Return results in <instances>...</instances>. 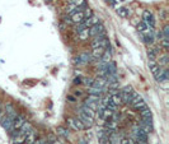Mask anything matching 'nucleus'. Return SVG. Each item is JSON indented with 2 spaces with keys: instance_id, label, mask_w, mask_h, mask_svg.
Segmentation results:
<instances>
[{
  "instance_id": "obj_1",
  "label": "nucleus",
  "mask_w": 169,
  "mask_h": 144,
  "mask_svg": "<svg viewBox=\"0 0 169 144\" xmlns=\"http://www.w3.org/2000/svg\"><path fill=\"white\" fill-rule=\"evenodd\" d=\"M130 106H132L137 111H141V110H144V108L147 107L146 103H145V101L142 100V97L140 96L139 93H136L135 96L132 97V100L130 101Z\"/></svg>"
},
{
  "instance_id": "obj_2",
  "label": "nucleus",
  "mask_w": 169,
  "mask_h": 144,
  "mask_svg": "<svg viewBox=\"0 0 169 144\" xmlns=\"http://www.w3.org/2000/svg\"><path fill=\"white\" fill-rule=\"evenodd\" d=\"M91 60V56H90V52L88 51H83L78 55V58L75 59V65H79V66H83V65H87L89 64Z\"/></svg>"
},
{
  "instance_id": "obj_3",
  "label": "nucleus",
  "mask_w": 169,
  "mask_h": 144,
  "mask_svg": "<svg viewBox=\"0 0 169 144\" xmlns=\"http://www.w3.org/2000/svg\"><path fill=\"white\" fill-rule=\"evenodd\" d=\"M142 22L146 24L147 27H151V28H155V18H154L153 13L150 10H144L142 12Z\"/></svg>"
},
{
  "instance_id": "obj_4",
  "label": "nucleus",
  "mask_w": 169,
  "mask_h": 144,
  "mask_svg": "<svg viewBox=\"0 0 169 144\" xmlns=\"http://www.w3.org/2000/svg\"><path fill=\"white\" fill-rule=\"evenodd\" d=\"M78 119L83 122L84 125H85L87 129L91 128V126H93V124H94V119L90 117V116H88V115H85V114H84V112H82V111H78Z\"/></svg>"
},
{
  "instance_id": "obj_5",
  "label": "nucleus",
  "mask_w": 169,
  "mask_h": 144,
  "mask_svg": "<svg viewBox=\"0 0 169 144\" xmlns=\"http://www.w3.org/2000/svg\"><path fill=\"white\" fill-rule=\"evenodd\" d=\"M105 32V28L102 23H98V24H94V26L89 27V36L90 37H94L97 34H101V33H104Z\"/></svg>"
},
{
  "instance_id": "obj_6",
  "label": "nucleus",
  "mask_w": 169,
  "mask_h": 144,
  "mask_svg": "<svg viewBox=\"0 0 169 144\" xmlns=\"http://www.w3.org/2000/svg\"><path fill=\"white\" fill-rule=\"evenodd\" d=\"M140 129H142L145 133L153 131V119H141V121H140Z\"/></svg>"
},
{
  "instance_id": "obj_7",
  "label": "nucleus",
  "mask_w": 169,
  "mask_h": 144,
  "mask_svg": "<svg viewBox=\"0 0 169 144\" xmlns=\"http://www.w3.org/2000/svg\"><path fill=\"white\" fill-rule=\"evenodd\" d=\"M13 120H14L13 117H10V116H8V115H5V117L3 119L0 124H1V126L5 129L6 131H12L13 130Z\"/></svg>"
},
{
  "instance_id": "obj_8",
  "label": "nucleus",
  "mask_w": 169,
  "mask_h": 144,
  "mask_svg": "<svg viewBox=\"0 0 169 144\" xmlns=\"http://www.w3.org/2000/svg\"><path fill=\"white\" fill-rule=\"evenodd\" d=\"M26 121V119H24V116H22V115H18L15 119L13 120V130H19L20 126L23 125V122ZM12 130V131H13Z\"/></svg>"
},
{
  "instance_id": "obj_9",
  "label": "nucleus",
  "mask_w": 169,
  "mask_h": 144,
  "mask_svg": "<svg viewBox=\"0 0 169 144\" xmlns=\"http://www.w3.org/2000/svg\"><path fill=\"white\" fill-rule=\"evenodd\" d=\"M70 18H71L73 24H78V23L84 22V14H83V12H76V13L71 14Z\"/></svg>"
},
{
  "instance_id": "obj_10",
  "label": "nucleus",
  "mask_w": 169,
  "mask_h": 144,
  "mask_svg": "<svg viewBox=\"0 0 169 144\" xmlns=\"http://www.w3.org/2000/svg\"><path fill=\"white\" fill-rule=\"evenodd\" d=\"M103 52H104V48L103 47H96V48H93L90 52V56H91V59L93 60H99V59L102 58V55H103Z\"/></svg>"
},
{
  "instance_id": "obj_11",
  "label": "nucleus",
  "mask_w": 169,
  "mask_h": 144,
  "mask_svg": "<svg viewBox=\"0 0 169 144\" xmlns=\"http://www.w3.org/2000/svg\"><path fill=\"white\" fill-rule=\"evenodd\" d=\"M5 112H6V115L10 117H13V119H15L17 116H18V112H17V110L14 108V106L12 103H6L5 105Z\"/></svg>"
},
{
  "instance_id": "obj_12",
  "label": "nucleus",
  "mask_w": 169,
  "mask_h": 144,
  "mask_svg": "<svg viewBox=\"0 0 169 144\" xmlns=\"http://www.w3.org/2000/svg\"><path fill=\"white\" fill-rule=\"evenodd\" d=\"M99 60L102 63H104V64H107V63H110L112 60V52H111V47H108V48H105L104 52H103V55H102V58L99 59Z\"/></svg>"
},
{
  "instance_id": "obj_13",
  "label": "nucleus",
  "mask_w": 169,
  "mask_h": 144,
  "mask_svg": "<svg viewBox=\"0 0 169 144\" xmlns=\"http://www.w3.org/2000/svg\"><path fill=\"white\" fill-rule=\"evenodd\" d=\"M36 139H37V138H36V133H34V130L32 129V130H31L26 136H24L23 143H24V144H32Z\"/></svg>"
},
{
  "instance_id": "obj_14",
  "label": "nucleus",
  "mask_w": 169,
  "mask_h": 144,
  "mask_svg": "<svg viewBox=\"0 0 169 144\" xmlns=\"http://www.w3.org/2000/svg\"><path fill=\"white\" fill-rule=\"evenodd\" d=\"M31 130H32V125H31L28 121H24L23 125L20 126V129H19V133H20V134H22L23 136H26Z\"/></svg>"
},
{
  "instance_id": "obj_15",
  "label": "nucleus",
  "mask_w": 169,
  "mask_h": 144,
  "mask_svg": "<svg viewBox=\"0 0 169 144\" xmlns=\"http://www.w3.org/2000/svg\"><path fill=\"white\" fill-rule=\"evenodd\" d=\"M112 74H117V66H116L115 61H110L107 63V75H112Z\"/></svg>"
},
{
  "instance_id": "obj_16",
  "label": "nucleus",
  "mask_w": 169,
  "mask_h": 144,
  "mask_svg": "<svg viewBox=\"0 0 169 144\" xmlns=\"http://www.w3.org/2000/svg\"><path fill=\"white\" fill-rule=\"evenodd\" d=\"M98 23H101V20L96 15H91L90 18L84 19V24H85L87 27H91V26H94V24H98Z\"/></svg>"
},
{
  "instance_id": "obj_17",
  "label": "nucleus",
  "mask_w": 169,
  "mask_h": 144,
  "mask_svg": "<svg viewBox=\"0 0 169 144\" xmlns=\"http://www.w3.org/2000/svg\"><path fill=\"white\" fill-rule=\"evenodd\" d=\"M79 111L84 112L85 115H88V116H90V117H93V119H94V116H96V111L91 110V108H89V107H87L85 105H83V106L79 108Z\"/></svg>"
},
{
  "instance_id": "obj_18",
  "label": "nucleus",
  "mask_w": 169,
  "mask_h": 144,
  "mask_svg": "<svg viewBox=\"0 0 169 144\" xmlns=\"http://www.w3.org/2000/svg\"><path fill=\"white\" fill-rule=\"evenodd\" d=\"M111 102H112V103H115L117 107L119 106V105H122V100H121V92H118V93L113 94V96H111Z\"/></svg>"
},
{
  "instance_id": "obj_19",
  "label": "nucleus",
  "mask_w": 169,
  "mask_h": 144,
  "mask_svg": "<svg viewBox=\"0 0 169 144\" xmlns=\"http://www.w3.org/2000/svg\"><path fill=\"white\" fill-rule=\"evenodd\" d=\"M56 133H57L59 135L64 136V138H69L70 136V133L66 128H64V126H57V129H56Z\"/></svg>"
},
{
  "instance_id": "obj_20",
  "label": "nucleus",
  "mask_w": 169,
  "mask_h": 144,
  "mask_svg": "<svg viewBox=\"0 0 169 144\" xmlns=\"http://www.w3.org/2000/svg\"><path fill=\"white\" fill-rule=\"evenodd\" d=\"M90 36H89V28H85V30H83L82 32H79L78 33V38L80 41H85L88 40Z\"/></svg>"
},
{
  "instance_id": "obj_21",
  "label": "nucleus",
  "mask_w": 169,
  "mask_h": 144,
  "mask_svg": "<svg viewBox=\"0 0 169 144\" xmlns=\"http://www.w3.org/2000/svg\"><path fill=\"white\" fill-rule=\"evenodd\" d=\"M140 112V116H141V119H153V114H151V111L149 110V107L144 108V110L139 111Z\"/></svg>"
},
{
  "instance_id": "obj_22",
  "label": "nucleus",
  "mask_w": 169,
  "mask_h": 144,
  "mask_svg": "<svg viewBox=\"0 0 169 144\" xmlns=\"http://www.w3.org/2000/svg\"><path fill=\"white\" fill-rule=\"evenodd\" d=\"M113 112L115 111H112V110H110V108L105 107L104 110L102 111V116L101 117H103L104 120H111V117H112V115H113Z\"/></svg>"
},
{
  "instance_id": "obj_23",
  "label": "nucleus",
  "mask_w": 169,
  "mask_h": 144,
  "mask_svg": "<svg viewBox=\"0 0 169 144\" xmlns=\"http://www.w3.org/2000/svg\"><path fill=\"white\" fill-rule=\"evenodd\" d=\"M117 14L121 17V18H127V17L130 15V10L127 8H118Z\"/></svg>"
},
{
  "instance_id": "obj_24",
  "label": "nucleus",
  "mask_w": 169,
  "mask_h": 144,
  "mask_svg": "<svg viewBox=\"0 0 169 144\" xmlns=\"http://www.w3.org/2000/svg\"><path fill=\"white\" fill-rule=\"evenodd\" d=\"M159 66H167L168 65V55L167 52H164V55L159 56V63H158Z\"/></svg>"
},
{
  "instance_id": "obj_25",
  "label": "nucleus",
  "mask_w": 169,
  "mask_h": 144,
  "mask_svg": "<svg viewBox=\"0 0 169 144\" xmlns=\"http://www.w3.org/2000/svg\"><path fill=\"white\" fill-rule=\"evenodd\" d=\"M84 105H85L87 107L91 108V110L97 111V108H98V105H99V103H97V102H91V101H89V100H85V102H84Z\"/></svg>"
},
{
  "instance_id": "obj_26",
  "label": "nucleus",
  "mask_w": 169,
  "mask_h": 144,
  "mask_svg": "<svg viewBox=\"0 0 169 144\" xmlns=\"http://www.w3.org/2000/svg\"><path fill=\"white\" fill-rule=\"evenodd\" d=\"M93 80L94 79H91V78H82V84H84L85 87L89 88V87L93 86Z\"/></svg>"
},
{
  "instance_id": "obj_27",
  "label": "nucleus",
  "mask_w": 169,
  "mask_h": 144,
  "mask_svg": "<svg viewBox=\"0 0 169 144\" xmlns=\"http://www.w3.org/2000/svg\"><path fill=\"white\" fill-rule=\"evenodd\" d=\"M85 28H89V27H87L85 24H84V22L78 23V24H75V32L79 33V32H82L83 30H85Z\"/></svg>"
},
{
  "instance_id": "obj_28",
  "label": "nucleus",
  "mask_w": 169,
  "mask_h": 144,
  "mask_svg": "<svg viewBox=\"0 0 169 144\" xmlns=\"http://www.w3.org/2000/svg\"><path fill=\"white\" fill-rule=\"evenodd\" d=\"M75 125H76V129H78V130H85L87 129L85 125H84L78 117H75Z\"/></svg>"
},
{
  "instance_id": "obj_29",
  "label": "nucleus",
  "mask_w": 169,
  "mask_h": 144,
  "mask_svg": "<svg viewBox=\"0 0 169 144\" xmlns=\"http://www.w3.org/2000/svg\"><path fill=\"white\" fill-rule=\"evenodd\" d=\"M87 100L91 101V102H97V103H99V101H101V96H97V94H89Z\"/></svg>"
},
{
  "instance_id": "obj_30",
  "label": "nucleus",
  "mask_w": 169,
  "mask_h": 144,
  "mask_svg": "<svg viewBox=\"0 0 169 144\" xmlns=\"http://www.w3.org/2000/svg\"><path fill=\"white\" fill-rule=\"evenodd\" d=\"M68 125L73 129V130H78V129H76V125H75V117H68Z\"/></svg>"
},
{
  "instance_id": "obj_31",
  "label": "nucleus",
  "mask_w": 169,
  "mask_h": 144,
  "mask_svg": "<svg viewBox=\"0 0 169 144\" xmlns=\"http://www.w3.org/2000/svg\"><path fill=\"white\" fill-rule=\"evenodd\" d=\"M83 14H84V19H88V18H90L91 15H93V12H91V9L90 8H87L83 10Z\"/></svg>"
},
{
  "instance_id": "obj_32",
  "label": "nucleus",
  "mask_w": 169,
  "mask_h": 144,
  "mask_svg": "<svg viewBox=\"0 0 169 144\" xmlns=\"http://www.w3.org/2000/svg\"><path fill=\"white\" fill-rule=\"evenodd\" d=\"M161 36H163V38H168L169 40V26L168 24H165L163 31H161Z\"/></svg>"
},
{
  "instance_id": "obj_33",
  "label": "nucleus",
  "mask_w": 169,
  "mask_h": 144,
  "mask_svg": "<svg viewBox=\"0 0 169 144\" xmlns=\"http://www.w3.org/2000/svg\"><path fill=\"white\" fill-rule=\"evenodd\" d=\"M69 3H71L75 6H80V5L87 4V0H69Z\"/></svg>"
},
{
  "instance_id": "obj_34",
  "label": "nucleus",
  "mask_w": 169,
  "mask_h": 144,
  "mask_svg": "<svg viewBox=\"0 0 169 144\" xmlns=\"http://www.w3.org/2000/svg\"><path fill=\"white\" fill-rule=\"evenodd\" d=\"M160 44H161V46H163L164 51L167 52V51H168V48H169V41H168V38H161Z\"/></svg>"
},
{
  "instance_id": "obj_35",
  "label": "nucleus",
  "mask_w": 169,
  "mask_h": 144,
  "mask_svg": "<svg viewBox=\"0 0 169 144\" xmlns=\"http://www.w3.org/2000/svg\"><path fill=\"white\" fill-rule=\"evenodd\" d=\"M137 31H139V33H141V32H144V31H145L146 30V28H147V26H146V24L145 23H144V22H140L139 24H137Z\"/></svg>"
},
{
  "instance_id": "obj_36",
  "label": "nucleus",
  "mask_w": 169,
  "mask_h": 144,
  "mask_svg": "<svg viewBox=\"0 0 169 144\" xmlns=\"http://www.w3.org/2000/svg\"><path fill=\"white\" fill-rule=\"evenodd\" d=\"M132 92V87L131 86H125L124 88H122L121 93H131Z\"/></svg>"
},
{
  "instance_id": "obj_37",
  "label": "nucleus",
  "mask_w": 169,
  "mask_h": 144,
  "mask_svg": "<svg viewBox=\"0 0 169 144\" xmlns=\"http://www.w3.org/2000/svg\"><path fill=\"white\" fill-rule=\"evenodd\" d=\"M101 144H112V143L107 139V136H103V138H101Z\"/></svg>"
},
{
  "instance_id": "obj_38",
  "label": "nucleus",
  "mask_w": 169,
  "mask_h": 144,
  "mask_svg": "<svg viewBox=\"0 0 169 144\" xmlns=\"http://www.w3.org/2000/svg\"><path fill=\"white\" fill-rule=\"evenodd\" d=\"M64 23H66V24H73V22H71V18H70V15H68V17H64Z\"/></svg>"
},
{
  "instance_id": "obj_39",
  "label": "nucleus",
  "mask_w": 169,
  "mask_h": 144,
  "mask_svg": "<svg viewBox=\"0 0 169 144\" xmlns=\"http://www.w3.org/2000/svg\"><path fill=\"white\" fill-rule=\"evenodd\" d=\"M74 84H82V77H78V78L74 79Z\"/></svg>"
},
{
  "instance_id": "obj_40",
  "label": "nucleus",
  "mask_w": 169,
  "mask_h": 144,
  "mask_svg": "<svg viewBox=\"0 0 169 144\" xmlns=\"http://www.w3.org/2000/svg\"><path fill=\"white\" fill-rule=\"evenodd\" d=\"M42 142H43V140H41V139H36L32 144H42Z\"/></svg>"
},
{
  "instance_id": "obj_41",
  "label": "nucleus",
  "mask_w": 169,
  "mask_h": 144,
  "mask_svg": "<svg viewBox=\"0 0 169 144\" xmlns=\"http://www.w3.org/2000/svg\"><path fill=\"white\" fill-rule=\"evenodd\" d=\"M121 144H128V139H127V138L122 139V140H121Z\"/></svg>"
},
{
  "instance_id": "obj_42",
  "label": "nucleus",
  "mask_w": 169,
  "mask_h": 144,
  "mask_svg": "<svg viewBox=\"0 0 169 144\" xmlns=\"http://www.w3.org/2000/svg\"><path fill=\"white\" fill-rule=\"evenodd\" d=\"M79 144H89V143H88V142H87V140H84V139H82V140H80V142H79Z\"/></svg>"
},
{
  "instance_id": "obj_43",
  "label": "nucleus",
  "mask_w": 169,
  "mask_h": 144,
  "mask_svg": "<svg viewBox=\"0 0 169 144\" xmlns=\"http://www.w3.org/2000/svg\"><path fill=\"white\" fill-rule=\"evenodd\" d=\"M107 3H110L111 5H115V0H105Z\"/></svg>"
},
{
  "instance_id": "obj_44",
  "label": "nucleus",
  "mask_w": 169,
  "mask_h": 144,
  "mask_svg": "<svg viewBox=\"0 0 169 144\" xmlns=\"http://www.w3.org/2000/svg\"><path fill=\"white\" fill-rule=\"evenodd\" d=\"M68 100H70V101H73V102H75V98H74L73 96H69V97H68Z\"/></svg>"
},
{
  "instance_id": "obj_45",
  "label": "nucleus",
  "mask_w": 169,
  "mask_h": 144,
  "mask_svg": "<svg viewBox=\"0 0 169 144\" xmlns=\"http://www.w3.org/2000/svg\"><path fill=\"white\" fill-rule=\"evenodd\" d=\"M12 144H23V143H20V142H17V140H12Z\"/></svg>"
},
{
  "instance_id": "obj_46",
  "label": "nucleus",
  "mask_w": 169,
  "mask_h": 144,
  "mask_svg": "<svg viewBox=\"0 0 169 144\" xmlns=\"http://www.w3.org/2000/svg\"><path fill=\"white\" fill-rule=\"evenodd\" d=\"M51 144H61V143H60V142H59V140H54V142H52Z\"/></svg>"
},
{
  "instance_id": "obj_47",
  "label": "nucleus",
  "mask_w": 169,
  "mask_h": 144,
  "mask_svg": "<svg viewBox=\"0 0 169 144\" xmlns=\"http://www.w3.org/2000/svg\"><path fill=\"white\" fill-rule=\"evenodd\" d=\"M42 144H51V142H48V140H47V142H42Z\"/></svg>"
},
{
  "instance_id": "obj_48",
  "label": "nucleus",
  "mask_w": 169,
  "mask_h": 144,
  "mask_svg": "<svg viewBox=\"0 0 169 144\" xmlns=\"http://www.w3.org/2000/svg\"><path fill=\"white\" fill-rule=\"evenodd\" d=\"M3 110V108H1V102H0V111H1Z\"/></svg>"
},
{
  "instance_id": "obj_49",
  "label": "nucleus",
  "mask_w": 169,
  "mask_h": 144,
  "mask_svg": "<svg viewBox=\"0 0 169 144\" xmlns=\"http://www.w3.org/2000/svg\"><path fill=\"white\" fill-rule=\"evenodd\" d=\"M46 1H47V3H50V1H52V0H46Z\"/></svg>"
}]
</instances>
